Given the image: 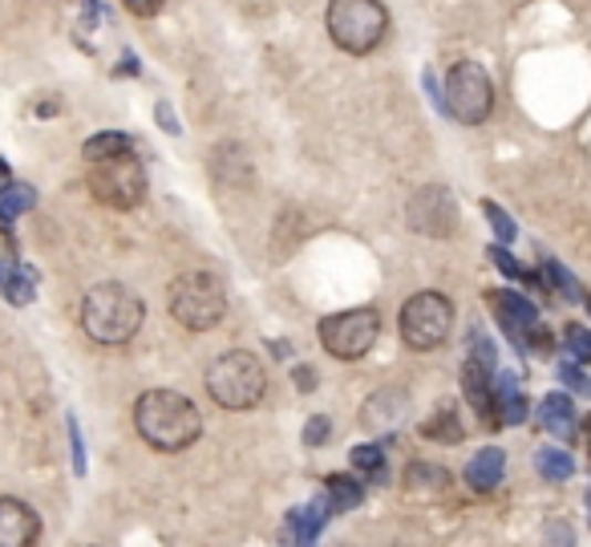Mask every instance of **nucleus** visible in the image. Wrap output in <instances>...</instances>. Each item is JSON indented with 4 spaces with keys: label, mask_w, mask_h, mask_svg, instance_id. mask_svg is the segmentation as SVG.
Wrapping results in <instances>:
<instances>
[{
    "label": "nucleus",
    "mask_w": 591,
    "mask_h": 547,
    "mask_svg": "<svg viewBox=\"0 0 591 547\" xmlns=\"http://www.w3.org/2000/svg\"><path fill=\"white\" fill-rule=\"evenodd\" d=\"M134 430L143 434L146 446L163 454H178L195 446L203 434V414L190 398L175 390H146L134 402Z\"/></svg>",
    "instance_id": "obj_1"
},
{
    "label": "nucleus",
    "mask_w": 591,
    "mask_h": 547,
    "mask_svg": "<svg viewBox=\"0 0 591 547\" xmlns=\"http://www.w3.org/2000/svg\"><path fill=\"white\" fill-rule=\"evenodd\" d=\"M146 321V305L134 288L118 280H102L85 292L82 300V329L94 337L97 345H126L138 337Z\"/></svg>",
    "instance_id": "obj_2"
},
{
    "label": "nucleus",
    "mask_w": 591,
    "mask_h": 547,
    "mask_svg": "<svg viewBox=\"0 0 591 547\" xmlns=\"http://www.w3.org/2000/svg\"><path fill=\"white\" fill-rule=\"evenodd\" d=\"M263 390H268L263 365L248 349H227L207 365V393L224 410H251L263 402Z\"/></svg>",
    "instance_id": "obj_3"
},
{
    "label": "nucleus",
    "mask_w": 591,
    "mask_h": 547,
    "mask_svg": "<svg viewBox=\"0 0 591 547\" xmlns=\"http://www.w3.org/2000/svg\"><path fill=\"white\" fill-rule=\"evenodd\" d=\"M170 317H175L183 329H195V333H207L227 317V292L224 280L211 272H183L170 280Z\"/></svg>",
    "instance_id": "obj_4"
},
{
    "label": "nucleus",
    "mask_w": 591,
    "mask_h": 547,
    "mask_svg": "<svg viewBox=\"0 0 591 547\" xmlns=\"http://www.w3.org/2000/svg\"><path fill=\"white\" fill-rule=\"evenodd\" d=\"M324 24H329V37L344 53H373V49L385 41L390 33V12L381 0H329V12H324Z\"/></svg>",
    "instance_id": "obj_5"
},
{
    "label": "nucleus",
    "mask_w": 591,
    "mask_h": 547,
    "mask_svg": "<svg viewBox=\"0 0 591 547\" xmlns=\"http://www.w3.org/2000/svg\"><path fill=\"white\" fill-rule=\"evenodd\" d=\"M442 94H446V114L458 118L462 126H483L495 110V82L478 61H458L446 73Z\"/></svg>",
    "instance_id": "obj_6"
},
{
    "label": "nucleus",
    "mask_w": 591,
    "mask_h": 547,
    "mask_svg": "<svg viewBox=\"0 0 591 547\" xmlns=\"http://www.w3.org/2000/svg\"><path fill=\"white\" fill-rule=\"evenodd\" d=\"M320 345L329 349L336 361H361L369 349L377 345L381 317L377 309H344L320 321Z\"/></svg>",
    "instance_id": "obj_7"
},
{
    "label": "nucleus",
    "mask_w": 591,
    "mask_h": 547,
    "mask_svg": "<svg viewBox=\"0 0 591 547\" xmlns=\"http://www.w3.org/2000/svg\"><path fill=\"white\" fill-rule=\"evenodd\" d=\"M90 190L97 203H106L114 211H134L146 199V167L134 155L90 163Z\"/></svg>",
    "instance_id": "obj_8"
},
{
    "label": "nucleus",
    "mask_w": 591,
    "mask_h": 547,
    "mask_svg": "<svg viewBox=\"0 0 591 547\" xmlns=\"http://www.w3.org/2000/svg\"><path fill=\"white\" fill-rule=\"evenodd\" d=\"M454 329V305L442 292H417L402 305V337L417 353L438 349Z\"/></svg>",
    "instance_id": "obj_9"
},
{
    "label": "nucleus",
    "mask_w": 591,
    "mask_h": 547,
    "mask_svg": "<svg viewBox=\"0 0 591 547\" xmlns=\"http://www.w3.org/2000/svg\"><path fill=\"white\" fill-rule=\"evenodd\" d=\"M405 219L414 227L417 236H429V239H446L458 231L462 224V211H458V199H454V190L434 183V187H422L409 199L405 207Z\"/></svg>",
    "instance_id": "obj_10"
},
{
    "label": "nucleus",
    "mask_w": 591,
    "mask_h": 547,
    "mask_svg": "<svg viewBox=\"0 0 591 547\" xmlns=\"http://www.w3.org/2000/svg\"><path fill=\"white\" fill-rule=\"evenodd\" d=\"M486 305L495 309L502 333H507L519 349H527L531 329L539 324V309H535L531 300L522 297V292H510V288H490V292H486Z\"/></svg>",
    "instance_id": "obj_11"
},
{
    "label": "nucleus",
    "mask_w": 591,
    "mask_h": 547,
    "mask_svg": "<svg viewBox=\"0 0 591 547\" xmlns=\"http://www.w3.org/2000/svg\"><path fill=\"white\" fill-rule=\"evenodd\" d=\"M41 539V515L24 499L4 495L0 499V547H37Z\"/></svg>",
    "instance_id": "obj_12"
},
{
    "label": "nucleus",
    "mask_w": 591,
    "mask_h": 547,
    "mask_svg": "<svg viewBox=\"0 0 591 547\" xmlns=\"http://www.w3.org/2000/svg\"><path fill=\"white\" fill-rule=\"evenodd\" d=\"M462 393H466V402L483 414L486 426H498V410H495V385H490V369L478 365L474 358H466L462 365Z\"/></svg>",
    "instance_id": "obj_13"
},
{
    "label": "nucleus",
    "mask_w": 591,
    "mask_h": 547,
    "mask_svg": "<svg viewBox=\"0 0 591 547\" xmlns=\"http://www.w3.org/2000/svg\"><path fill=\"white\" fill-rule=\"evenodd\" d=\"M539 422H543L547 434H556L559 442H571L576 438V430H580V422H576V405H571L568 393H547L543 402H539Z\"/></svg>",
    "instance_id": "obj_14"
},
{
    "label": "nucleus",
    "mask_w": 591,
    "mask_h": 547,
    "mask_svg": "<svg viewBox=\"0 0 591 547\" xmlns=\"http://www.w3.org/2000/svg\"><path fill=\"white\" fill-rule=\"evenodd\" d=\"M502 475H507V451H498V446H486V451H478L470 458V466H466V483H470L478 495L495 491L498 483H502Z\"/></svg>",
    "instance_id": "obj_15"
},
{
    "label": "nucleus",
    "mask_w": 591,
    "mask_h": 547,
    "mask_svg": "<svg viewBox=\"0 0 591 547\" xmlns=\"http://www.w3.org/2000/svg\"><path fill=\"white\" fill-rule=\"evenodd\" d=\"M495 410H498V422H507V426L527 422V393H522V385H519L515 373H498Z\"/></svg>",
    "instance_id": "obj_16"
},
{
    "label": "nucleus",
    "mask_w": 591,
    "mask_h": 547,
    "mask_svg": "<svg viewBox=\"0 0 591 547\" xmlns=\"http://www.w3.org/2000/svg\"><path fill=\"white\" fill-rule=\"evenodd\" d=\"M329 519V503L317 499L312 507H300V512H288V536L296 547H312L320 536V527Z\"/></svg>",
    "instance_id": "obj_17"
},
{
    "label": "nucleus",
    "mask_w": 591,
    "mask_h": 547,
    "mask_svg": "<svg viewBox=\"0 0 591 547\" xmlns=\"http://www.w3.org/2000/svg\"><path fill=\"white\" fill-rule=\"evenodd\" d=\"M449 483H454V475H449L446 466L409 463V471H405V487H409V495H426V499H434V495H442Z\"/></svg>",
    "instance_id": "obj_18"
},
{
    "label": "nucleus",
    "mask_w": 591,
    "mask_h": 547,
    "mask_svg": "<svg viewBox=\"0 0 591 547\" xmlns=\"http://www.w3.org/2000/svg\"><path fill=\"white\" fill-rule=\"evenodd\" d=\"M361 499H365L361 478H353V475H329L324 478V503H329V515L353 512Z\"/></svg>",
    "instance_id": "obj_19"
},
{
    "label": "nucleus",
    "mask_w": 591,
    "mask_h": 547,
    "mask_svg": "<svg viewBox=\"0 0 591 547\" xmlns=\"http://www.w3.org/2000/svg\"><path fill=\"white\" fill-rule=\"evenodd\" d=\"M82 155L90 163H106V158H122V155H134V138L122 131H106V134H94V138H85Z\"/></svg>",
    "instance_id": "obj_20"
},
{
    "label": "nucleus",
    "mask_w": 591,
    "mask_h": 547,
    "mask_svg": "<svg viewBox=\"0 0 591 547\" xmlns=\"http://www.w3.org/2000/svg\"><path fill=\"white\" fill-rule=\"evenodd\" d=\"M0 297L9 300V305H29L37 297V272L29 264H17L9 276H4V285H0Z\"/></svg>",
    "instance_id": "obj_21"
},
{
    "label": "nucleus",
    "mask_w": 591,
    "mask_h": 547,
    "mask_svg": "<svg viewBox=\"0 0 591 547\" xmlns=\"http://www.w3.org/2000/svg\"><path fill=\"white\" fill-rule=\"evenodd\" d=\"M462 434H466V430H462L458 414H454V405H442L438 414L422 422V438H434V442H462Z\"/></svg>",
    "instance_id": "obj_22"
},
{
    "label": "nucleus",
    "mask_w": 591,
    "mask_h": 547,
    "mask_svg": "<svg viewBox=\"0 0 591 547\" xmlns=\"http://www.w3.org/2000/svg\"><path fill=\"white\" fill-rule=\"evenodd\" d=\"M543 285L551 288V292H559V300H583V292H580V280L563 268V264H556V260H547L543 264Z\"/></svg>",
    "instance_id": "obj_23"
},
{
    "label": "nucleus",
    "mask_w": 591,
    "mask_h": 547,
    "mask_svg": "<svg viewBox=\"0 0 591 547\" xmlns=\"http://www.w3.org/2000/svg\"><path fill=\"white\" fill-rule=\"evenodd\" d=\"M486 256H490V264H495V268H498L502 276H510V280H522V285H531V288H547V285H543V276L527 272V268H522V264L515 260V256H510V251L502 248V244L486 248Z\"/></svg>",
    "instance_id": "obj_24"
},
{
    "label": "nucleus",
    "mask_w": 591,
    "mask_h": 547,
    "mask_svg": "<svg viewBox=\"0 0 591 547\" xmlns=\"http://www.w3.org/2000/svg\"><path fill=\"white\" fill-rule=\"evenodd\" d=\"M535 466H539V475H543L547 483H563V478L576 475V463H571V454H568V451H556V446L539 451Z\"/></svg>",
    "instance_id": "obj_25"
},
{
    "label": "nucleus",
    "mask_w": 591,
    "mask_h": 547,
    "mask_svg": "<svg viewBox=\"0 0 591 547\" xmlns=\"http://www.w3.org/2000/svg\"><path fill=\"white\" fill-rule=\"evenodd\" d=\"M29 207H37V190L29 187V183H12L4 195H0V211L9 215H21V211H29Z\"/></svg>",
    "instance_id": "obj_26"
},
{
    "label": "nucleus",
    "mask_w": 591,
    "mask_h": 547,
    "mask_svg": "<svg viewBox=\"0 0 591 547\" xmlns=\"http://www.w3.org/2000/svg\"><path fill=\"white\" fill-rule=\"evenodd\" d=\"M349 458H353L356 475H373V478L385 475V451H381V446H353Z\"/></svg>",
    "instance_id": "obj_27"
},
{
    "label": "nucleus",
    "mask_w": 591,
    "mask_h": 547,
    "mask_svg": "<svg viewBox=\"0 0 591 547\" xmlns=\"http://www.w3.org/2000/svg\"><path fill=\"white\" fill-rule=\"evenodd\" d=\"M483 215L490 219V227H495V236L502 239V244H510V239L519 236V227H515V219H510L498 203H490V199H483Z\"/></svg>",
    "instance_id": "obj_28"
},
{
    "label": "nucleus",
    "mask_w": 591,
    "mask_h": 547,
    "mask_svg": "<svg viewBox=\"0 0 591 547\" xmlns=\"http://www.w3.org/2000/svg\"><path fill=\"white\" fill-rule=\"evenodd\" d=\"M563 341H568V353L576 361H591V329L568 324V329H563Z\"/></svg>",
    "instance_id": "obj_29"
},
{
    "label": "nucleus",
    "mask_w": 591,
    "mask_h": 547,
    "mask_svg": "<svg viewBox=\"0 0 591 547\" xmlns=\"http://www.w3.org/2000/svg\"><path fill=\"white\" fill-rule=\"evenodd\" d=\"M559 378H563V385H571L576 393H588L591 398V378L576 365V361H559Z\"/></svg>",
    "instance_id": "obj_30"
},
{
    "label": "nucleus",
    "mask_w": 591,
    "mask_h": 547,
    "mask_svg": "<svg viewBox=\"0 0 591 547\" xmlns=\"http://www.w3.org/2000/svg\"><path fill=\"white\" fill-rule=\"evenodd\" d=\"M470 358L478 361V365H486V369H495V361H498V349H495V341H486L478 329L470 333Z\"/></svg>",
    "instance_id": "obj_31"
},
{
    "label": "nucleus",
    "mask_w": 591,
    "mask_h": 547,
    "mask_svg": "<svg viewBox=\"0 0 591 547\" xmlns=\"http://www.w3.org/2000/svg\"><path fill=\"white\" fill-rule=\"evenodd\" d=\"M332 434V422L324 414H312L308 417V426H304V442L308 446H320V442H329Z\"/></svg>",
    "instance_id": "obj_32"
},
{
    "label": "nucleus",
    "mask_w": 591,
    "mask_h": 547,
    "mask_svg": "<svg viewBox=\"0 0 591 547\" xmlns=\"http://www.w3.org/2000/svg\"><path fill=\"white\" fill-rule=\"evenodd\" d=\"M543 547H576V531L568 524H547Z\"/></svg>",
    "instance_id": "obj_33"
},
{
    "label": "nucleus",
    "mask_w": 591,
    "mask_h": 547,
    "mask_svg": "<svg viewBox=\"0 0 591 547\" xmlns=\"http://www.w3.org/2000/svg\"><path fill=\"white\" fill-rule=\"evenodd\" d=\"M70 438H73V466H77V475H85V451H82V426H77V417L70 414Z\"/></svg>",
    "instance_id": "obj_34"
},
{
    "label": "nucleus",
    "mask_w": 591,
    "mask_h": 547,
    "mask_svg": "<svg viewBox=\"0 0 591 547\" xmlns=\"http://www.w3.org/2000/svg\"><path fill=\"white\" fill-rule=\"evenodd\" d=\"M154 118H158V126H163L166 134H183V126H178V118H175V110L166 106V102H158V106H154Z\"/></svg>",
    "instance_id": "obj_35"
},
{
    "label": "nucleus",
    "mask_w": 591,
    "mask_h": 547,
    "mask_svg": "<svg viewBox=\"0 0 591 547\" xmlns=\"http://www.w3.org/2000/svg\"><path fill=\"white\" fill-rule=\"evenodd\" d=\"M122 4H126V9H131L134 17H154V12L163 9L166 0H122Z\"/></svg>",
    "instance_id": "obj_36"
},
{
    "label": "nucleus",
    "mask_w": 591,
    "mask_h": 547,
    "mask_svg": "<svg viewBox=\"0 0 591 547\" xmlns=\"http://www.w3.org/2000/svg\"><path fill=\"white\" fill-rule=\"evenodd\" d=\"M292 378H296V385H300L304 393L317 390V369H312V365H296V369H292Z\"/></svg>",
    "instance_id": "obj_37"
},
{
    "label": "nucleus",
    "mask_w": 591,
    "mask_h": 547,
    "mask_svg": "<svg viewBox=\"0 0 591 547\" xmlns=\"http://www.w3.org/2000/svg\"><path fill=\"white\" fill-rule=\"evenodd\" d=\"M422 82H426V94L434 97V106L438 110H446V94H442V85H438V78H434V73L426 70V78H422Z\"/></svg>",
    "instance_id": "obj_38"
},
{
    "label": "nucleus",
    "mask_w": 591,
    "mask_h": 547,
    "mask_svg": "<svg viewBox=\"0 0 591 547\" xmlns=\"http://www.w3.org/2000/svg\"><path fill=\"white\" fill-rule=\"evenodd\" d=\"M9 187H12V171H9V163L0 158V195H4Z\"/></svg>",
    "instance_id": "obj_39"
},
{
    "label": "nucleus",
    "mask_w": 591,
    "mask_h": 547,
    "mask_svg": "<svg viewBox=\"0 0 591 547\" xmlns=\"http://www.w3.org/2000/svg\"><path fill=\"white\" fill-rule=\"evenodd\" d=\"M143 70V65H138V58H134V53H126V58H122V65H118V73H138Z\"/></svg>",
    "instance_id": "obj_40"
},
{
    "label": "nucleus",
    "mask_w": 591,
    "mask_h": 547,
    "mask_svg": "<svg viewBox=\"0 0 591 547\" xmlns=\"http://www.w3.org/2000/svg\"><path fill=\"white\" fill-rule=\"evenodd\" d=\"M583 309H588V317H591V297H583Z\"/></svg>",
    "instance_id": "obj_41"
},
{
    "label": "nucleus",
    "mask_w": 591,
    "mask_h": 547,
    "mask_svg": "<svg viewBox=\"0 0 591 547\" xmlns=\"http://www.w3.org/2000/svg\"><path fill=\"white\" fill-rule=\"evenodd\" d=\"M588 438H591V417H588Z\"/></svg>",
    "instance_id": "obj_42"
},
{
    "label": "nucleus",
    "mask_w": 591,
    "mask_h": 547,
    "mask_svg": "<svg viewBox=\"0 0 591 547\" xmlns=\"http://www.w3.org/2000/svg\"><path fill=\"white\" fill-rule=\"evenodd\" d=\"M588 507H591V487H588Z\"/></svg>",
    "instance_id": "obj_43"
}]
</instances>
